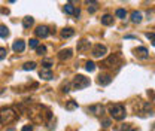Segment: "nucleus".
Here are the masks:
<instances>
[{
	"label": "nucleus",
	"mask_w": 155,
	"mask_h": 131,
	"mask_svg": "<svg viewBox=\"0 0 155 131\" xmlns=\"http://www.w3.org/2000/svg\"><path fill=\"white\" fill-rule=\"evenodd\" d=\"M134 54H136L137 57H140L142 60H146V58H148V49H146V48H143V46L136 48V49H134Z\"/></svg>",
	"instance_id": "f8f14e48"
},
{
	"label": "nucleus",
	"mask_w": 155,
	"mask_h": 131,
	"mask_svg": "<svg viewBox=\"0 0 155 131\" xmlns=\"http://www.w3.org/2000/svg\"><path fill=\"white\" fill-rule=\"evenodd\" d=\"M110 82H112V76H110V75H100V76H98V85L106 86V85H109Z\"/></svg>",
	"instance_id": "9d476101"
},
{
	"label": "nucleus",
	"mask_w": 155,
	"mask_h": 131,
	"mask_svg": "<svg viewBox=\"0 0 155 131\" xmlns=\"http://www.w3.org/2000/svg\"><path fill=\"white\" fill-rule=\"evenodd\" d=\"M91 54H93L94 58H101V57H104V55L107 54V48H106L104 45H101V43H97V45L93 46Z\"/></svg>",
	"instance_id": "0eeeda50"
},
{
	"label": "nucleus",
	"mask_w": 155,
	"mask_h": 131,
	"mask_svg": "<svg viewBox=\"0 0 155 131\" xmlns=\"http://www.w3.org/2000/svg\"><path fill=\"white\" fill-rule=\"evenodd\" d=\"M66 109H67V110H75V109H78V101H75V100H70V101H67V104H66Z\"/></svg>",
	"instance_id": "5701e85b"
},
{
	"label": "nucleus",
	"mask_w": 155,
	"mask_h": 131,
	"mask_svg": "<svg viewBox=\"0 0 155 131\" xmlns=\"http://www.w3.org/2000/svg\"><path fill=\"white\" fill-rule=\"evenodd\" d=\"M79 14H81V11H79V8H76V12H75V17H79Z\"/></svg>",
	"instance_id": "c9c22d12"
},
{
	"label": "nucleus",
	"mask_w": 155,
	"mask_h": 131,
	"mask_svg": "<svg viewBox=\"0 0 155 131\" xmlns=\"http://www.w3.org/2000/svg\"><path fill=\"white\" fill-rule=\"evenodd\" d=\"M85 3L88 5V11L94 14L97 11V0H85Z\"/></svg>",
	"instance_id": "2eb2a0df"
},
{
	"label": "nucleus",
	"mask_w": 155,
	"mask_h": 131,
	"mask_svg": "<svg viewBox=\"0 0 155 131\" xmlns=\"http://www.w3.org/2000/svg\"><path fill=\"white\" fill-rule=\"evenodd\" d=\"M21 131H33V127L32 125H24Z\"/></svg>",
	"instance_id": "473e14b6"
},
{
	"label": "nucleus",
	"mask_w": 155,
	"mask_h": 131,
	"mask_svg": "<svg viewBox=\"0 0 155 131\" xmlns=\"http://www.w3.org/2000/svg\"><path fill=\"white\" fill-rule=\"evenodd\" d=\"M73 34H75L73 29H69V27H67V29H64V30L61 31V37H63V39H69V37H72Z\"/></svg>",
	"instance_id": "a211bd4d"
},
{
	"label": "nucleus",
	"mask_w": 155,
	"mask_h": 131,
	"mask_svg": "<svg viewBox=\"0 0 155 131\" xmlns=\"http://www.w3.org/2000/svg\"><path fill=\"white\" fill-rule=\"evenodd\" d=\"M88 85H90V79L85 78L84 75H78V76H75V79H73V82H72L73 89H84V88H87Z\"/></svg>",
	"instance_id": "39448f33"
},
{
	"label": "nucleus",
	"mask_w": 155,
	"mask_h": 131,
	"mask_svg": "<svg viewBox=\"0 0 155 131\" xmlns=\"http://www.w3.org/2000/svg\"><path fill=\"white\" fill-rule=\"evenodd\" d=\"M12 49H14L15 52H23V51L26 49V43H24V40H15L14 45H12Z\"/></svg>",
	"instance_id": "9b49d317"
},
{
	"label": "nucleus",
	"mask_w": 155,
	"mask_h": 131,
	"mask_svg": "<svg viewBox=\"0 0 155 131\" xmlns=\"http://www.w3.org/2000/svg\"><path fill=\"white\" fill-rule=\"evenodd\" d=\"M85 69H87V72H94V70H95V64H94L93 61H87Z\"/></svg>",
	"instance_id": "393cba45"
},
{
	"label": "nucleus",
	"mask_w": 155,
	"mask_h": 131,
	"mask_svg": "<svg viewBox=\"0 0 155 131\" xmlns=\"http://www.w3.org/2000/svg\"><path fill=\"white\" fill-rule=\"evenodd\" d=\"M131 21H133L134 24L140 23V21H142V14L137 12V11H133V12H131Z\"/></svg>",
	"instance_id": "f3484780"
},
{
	"label": "nucleus",
	"mask_w": 155,
	"mask_h": 131,
	"mask_svg": "<svg viewBox=\"0 0 155 131\" xmlns=\"http://www.w3.org/2000/svg\"><path fill=\"white\" fill-rule=\"evenodd\" d=\"M128 131H137V130H128Z\"/></svg>",
	"instance_id": "ea45409f"
},
{
	"label": "nucleus",
	"mask_w": 155,
	"mask_h": 131,
	"mask_svg": "<svg viewBox=\"0 0 155 131\" xmlns=\"http://www.w3.org/2000/svg\"><path fill=\"white\" fill-rule=\"evenodd\" d=\"M134 110H136V113H139L140 116H148V115L151 116V115H154L151 104L146 103V101H137V103L134 104Z\"/></svg>",
	"instance_id": "20e7f679"
},
{
	"label": "nucleus",
	"mask_w": 155,
	"mask_h": 131,
	"mask_svg": "<svg viewBox=\"0 0 155 131\" xmlns=\"http://www.w3.org/2000/svg\"><path fill=\"white\" fill-rule=\"evenodd\" d=\"M0 36H2V39H6V37L9 36V29H8L5 24L0 26Z\"/></svg>",
	"instance_id": "aec40b11"
},
{
	"label": "nucleus",
	"mask_w": 155,
	"mask_h": 131,
	"mask_svg": "<svg viewBox=\"0 0 155 131\" xmlns=\"http://www.w3.org/2000/svg\"><path fill=\"white\" fill-rule=\"evenodd\" d=\"M101 24L103 26H110V24H113V17L112 15H103L101 17Z\"/></svg>",
	"instance_id": "dca6fc26"
},
{
	"label": "nucleus",
	"mask_w": 155,
	"mask_h": 131,
	"mask_svg": "<svg viewBox=\"0 0 155 131\" xmlns=\"http://www.w3.org/2000/svg\"><path fill=\"white\" fill-rule=\"evenodd\" d=\"M29 115H30V118H32L33 122H39V124L46 122V121H49V119L52 118L51 112H49L45 106H40V104H37V106H35L33 109H30V110H29Z\"/></svg>",
	"instance_id": "f257e3e1"
},
{
	"label": "nucleus",
	"mask_w": 155,
	"mask_h": 131,
	"mask_svg": "<svg viewBox=\"0 0 155 131\" xmlns=\"http://www.w3.org/2000/svg\"><path fill=\"white\" fill-rule=\"evenodd\" d=\"M29 46H30V48H37V46H39V40H37V39H30Z\"/></svg>",
	"instance_id": "bb28decb"
},
{
	"label": "nucleus",
	"mask_w": 155,
	"mask_h": 131,
	"mask_svg": "<svg viewBox=\"0 0 155 131\" xmlns=\"http://www.w3.org/2000/svg\"><path fill=\"white\" fill-rule=\"evenodd\" d=\"M36 51H37V54H39V55H42V54H45V52H46V48H45L43 45H39V46L36 48Z\"/></svg>",
	"instance_id": "cd10ccee"
},
{
	"label": "nucleus",
	"mask_w": 155,
	"mask_h": 131,
	"mask_svg": "<svg viewBox=\"0 0 155 131\" xmlns=\"http://www.w3.org/2000/svg\"><path fill=\"white\" fill-rule=\"evenodd\" d=\"M151 131H155V124L152 125V128H151Z\"/></svg>",
	"instance_id": "e433bc0d"
},
{
	"label": "nucleus",
	"mask_w": 155,
	"mask_h": 131,
	"mask_svg": "<svg viewBox=\"0 0 155 131\" xmlns=\"http://www.w3.org/2000/svg\"><path fill=\"white\" fill-rule=\"evenodd\" d=\"M39 76L45 81H51L52 79V72H51V69H42L39 72Z\"/></svg>",
	"instance_id": "ddd939ff"
},
{
	"label": "nucleus",
	"mask_w": 155,
	"mask_h": 131,
	"mask_svg": "<svg viewBox=\"0 0 155 131\" xmlns=\"http://www.w3.org/2000/svg\"><path fill=\"white\" fill-rule=\"evenodd\" d=\"M64 11L69 14V15H75V12H76V8L73 6V5H70V3H67L66 6H64Z\"/></svg>",
	"instance_id": "4be33fe9"
},
{
	"label": "nucleus",
	"mask_w": 155,
	"mask_h": 131,
	"mask_svg": "<svg viewBox=\"0 0 155 131\" xmlns=\"http://www.w3.org/2000/svg\"><path fill=\"white\" fill-rule=\"evenodd\" d=\"M5 57H6V49H5V48H2V49H0V58L3 60Z\"/></svg>",
	"instance_id": "2f4dec72"
},
{
	"label": "nucleus",
	"mask_w": 155,
	"mask_h": 131,
	"mask_svg": "<svg viewBox=\"0 0 155 131\" xmlns=\"http://www.w3.org/2000/svg\"><path fill=\"white\" fill-rule=\"evenodd\" d=\"M70 89H69V85H66V86H63V92H69Z\"/></svg>",
	"instance_id": "f704fd0d"
},
{
	"label": "nucleus",
	"mask_w": 155,
	"mask_h": 131,
	"mask_svg": "<svg viewBox=\"0 0 155 131\" xmlns=\"http://www.w3.org/2000/svg\"><path fill=\"white\" fill-rule=\"evenodd\" d=\"M109 113H110V116L113 118V119H116V121H122L124 118H125V107L122 106V104H119V103H116V104H110L109 106Z\"/></svg>",
	"instance_id": "f03ea898"
},
{
	"label": "nucleus",
	"mask_w": 155,
	"mask_h": 131,
	"mask_svg": "<svg viewBox=\"0 0 155 131\" xmlns=\"http://www.w3.org/2000/svg\"><path fill=\"white\" fill-rule=\"evenodd\" d=\"M6 131H15V130H14V128H9V130H6Z\"/></svg>",
	"instance_id": "58836bf2"
},
{
	"label": "nucleus",
	"mask_w": 155,
	"mask_h": 131,
	"mask_svg": "<svg viewBox=\"0 0 155 131\" xmlns=\"http://www.w3.org/2000/svg\"><path fill=\"white\" fill-rule=\"evenodd\" d=\"M88 112H91L95 116H103L104 115V107L101 104H93V106L88 107Z\"/></svg>",
	"instance_id": "6e6552de"
},
{
	"label": "nucleus",
	"mask_w": 155,
	"mask_h": 131,
	"mask_svg": "<svg viewBox=\"0 0 155 131\" xmlns=\"http://www.w3.org/2000/svg\"><path fill=\"white\" fill-rule=\"evenodd\" d=\"M101 127L103 128H109L110 127V119H103L101 121Z\"/></svg>",
	"instance_id": "7c9ffc66"
},
{
	"label": "nucleus",
	"mask_w": 155,
	"mask_h": 131,
	"mask_svg": "<svg viewBox=\"0 0 155 131\" xmlns=\"http://www.w3.org/2000/svg\"><path fill=\"white\" fill-rule=\"evenodd\" d=\"M33 23H35V20H33L32 17H26V18L23 20V26H24V29H30V27L33 26Z\"/></svg>",
	"instance_id": "412c9836"
},
{
	"label": "nucleus",
	"mask_w": 155,
	"mask_h": 131,
	"mask_svg": "<svg viewBox=\"0 0 155 131\" xmlns=\"http://www.w3.org/2000/svg\"><path fill=\"white\" fill-rule=\"evenodd\" d=\"M23 69H24V70H35V69H36V63H35V61L26 63V64L23 66Z\"/></svg>",
	"instance_id": "b1692460"
},
{
	"label": "nucleus",
	"mask_w": 155,
	"mask_h": 131,
	"mask_svg": "<svg viewBox=\"0 0 155 131\" xmlns=\"http://www.w3.org/2000/svg\"><path fill=\"white\" fill-rule=\"evenodd\" d=\"M146 37L149 40H152V45L155 46V33H146Z\"/></svg>",
	"instance_id": "c756f323"
},
{
	"label": "nucleus",
	"mask_w": 155,
	"mask_h": 131,
	"mask_svg": "<svg viewBox=\"0 0 155 131\" xmlns=\"http://www.w3.org/2000/svg\"><path fill=\"white\" fill-rule=\"evenodd\" d=\"M42 66H43V69H51L52 63H51L49 60H43V61H42Z\"/></svg>",
	"instance_id": "c85d7f7f"
},
{
	"label": "nucleus",
	"mask_w": 155,
	"mask_h": 131,
	"mask_svg": "<svg viewBox=\"0 0 155 131\" xmlns=\"http://www.w3.org/2000/svg\"><path fill=\"white\" fill-rule=\"evenodd\" d=\"M85 49H90V42H87V40H81V42L78 43V51H79V52H84Z\"/></svg>",
	"instance_id": "6ab92c4d"
},
{
	"label": "nucleus",
	"mask_w": 155,
	"mask_h": 131,
	"mask_svg": "<svg viewBox=\"0 0 155 131\" xmlns=\"http://www.w3.org/2000/svg\"><path fill=\"white\" fill-rule=\"evenodd\" d=\"M8 2H9V3H14V2H15V0H8Z\"/></svg>",
	"instance_id": "4c0bfd02"
},
{
	"label": "nucleus",
	"mask_w": 155,
	"mask_h": 131,
	"mask_svg": "<svg viewBox=\"0 0 155 131\" xmlns=\"http://www.w3.org/2000/svg\"><path fill=\"white\" fill-rule=\"evenodd\" d=\"M70 57H72V49H63V51H60V54H58V58H60L61 61L69 60Z\"/></svg>",
	"instance_id": "4468645a"
},
{
	"label": "nucleus",
	"mask_w": 155,
	"mask_h": 131,
	"mask_svg": "<svg viewBox=\"0 0 155 131\" xmlns=\"http://www.w3.org/2000/svg\"><path fill=\"white\" fill-rule=\"evenodd\" d=\"M0 116H2V125H8V124L17 121L18 113H17L12 107H6V109H2V113H0Z\"/></svg>",
	"instance_id": "7ed1b4c3"
},
{
	"label": "nucleus",
	"mask_w": 155,
	"mask_h": 131,
	"mask_svg": "<svg viewBox=\"0 0 155 131\" xmlns=\"http://www.w3.org/2000/svg\"><path fill=\"white\" fill-rule=\"evenodd\" d=\"M118 66H121V58H119V55H116V54H113V55H110V57H107L103 63H101V67H118Z\"/></svg>",
	"instance_id": "423d86ee"
},
{
	"label": "nucleus",
	"mask_w": 155,
	"mask_h": 131,
	"mask_svg": "<svg viewBox=\"0 0 155 131\" xmlns=\"http://www.w3.org/2000/svg\"><path fill=\"white\" fill-rule=\"evenodd\" d=\"M115 14H116L118 18H125V17H127V11H125V9H116Z\"/></svg>",
	"instance_id": "a878e982"
},
{
	"label": "nucleus",
	"mask_w": 155,
	"mask_h": 131,
	"mask_svg": "<svg viewBox=\"0 0 155 131\" xmlns=\"http://www.w3.org/2000/svg\"><path fill=\"white\" fill-rule=\"evenodd\" d=\"M69 3H70V5H75V6H78V5H79V0H69Z\"/></svg>",
	"instance_id": "72a5a7b5"
},
{
	"label": "nucleus",
	"mask_w": 155,
	"mask_h": 131,
	"mask_svg": "<svg viewBox=\"0 0 155 131\" xmlns=\"http://www.w3.org/2000/svg\"><path fill=\"white\" fill-rule=\"evenodd\" d=\"M35 31H36V36L37 37H42V39L43 37H48V34H49V29L46 26H39Z\"/></svg>",
	"instance_id": "1a4fd4ad"
}]
</instances>
